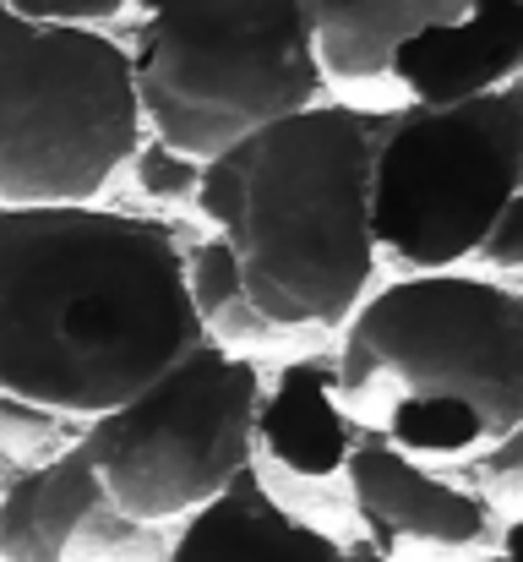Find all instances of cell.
<instances>
[{"mask_svg":"<svg viewBox=\"0 0 523 562\" xmlns=\"http://www.w3.org/2000/svg\"><path fill=\"white\" fill-rule=\"evenodd\" d=\"M196 339L174 224L99 202L0 207V398L88 426Z\"/></svg>","mask_w":523,"mask_h":562,"instance_id":"1","label":"cell"},{"mask_svg":"<svg viewBox=\"0 0 523 562\" xmlns=\"http://www.w3.org/2000/svg\"><path fill=\"white\" fill-rule=\"evenodd\" d=\"M371 148L376 115L328 99L240 137L196 176L207 235L278 339L344 328L371 290Z\"/></svg>","mask_w":523,"mask_h":562,"instance_id":"2","label":"cell"},{"mask_svg":"<svg viewBox=\"0 0 523 562\" xmlns=\"http://www.w3.org/2000/svg\"><path fill=\"white\" fill-rule=\"evenodd\" d=\"M349 426L464 464L523 431V295L480 273H409L365 295L333 361Z\"/></svg>","mask_w":523,"mask_h":562,"instance_id":"3","label":"cell"},{"mask_svg":"<svg viewBox=\"0 0 523 562\" xmlns=\"http://www.w3.org/2000/svg\"><path fill=\"white\" fill-rule=\"evenodd\" d=\"M126 49L143 132L180 159H218L240 137L328 104L311 0H137Z\"/></svg>","mask_w":523,"mask_h":562,"instance_id":"4","label":"cell"},{"mask_svg":"<svg viewBox=\"0 0 523 562\" xmlns=\"http://www.w3.org/2000/svg\"><path fill=\"white\" fill-rule=\"evenodd\" d=\"M143 143L126 44L0 0V207L99 202Z\"/></svg>","mask_w":523,"mask_h":562,"instance_id":"5","label":"cell"},{"mask_svg":"<svg viewBox=\"0 0 523 562\" xmlns=\"http://www.w3.org/2000/svg\"><path fill=\"white\" fill-rule=\"evenodd\" d=\"M523 196V82L425 110L376 115L371 148V246L414 273H453L486 229Z\"/></svg>","mask_w":523,"mask_h":562,"instance_id":"6","label":"cell"},{"mask_svg":"<svg viewBox=\"0 0 523 562\" xmlns=\"http://www.w3.org/2000/svg\"><path fill=\"white\" fill-rule=\"evenodd\" d=\"M257 398V361L196 339L143 393L88 420L77 448L126 519L170 530L251 470Z\"/></svg>","mask_w":523,"mask_h":562,"instance_id":"7","label":"cell"},{"mask_svg":"<svg viewBox=\"0 0 523 562\" xmlns=\"http://www.w3.org/2000/svg\"><path fill=\"white\" fill-rule=\"evenodd\" d=\"M360 541L382 562H447L497 552L508 536L497 514L458 481L425 470L382 437H354L344 459Z\"/></svg>","mask_w":523,"mask_h":562,"instance_id":"8","label":"cell"},{"mask_svg":"<svg viewBox=\"0 0 523 562\" xmlns=\"http://www.w3.org/2000/svg\"><path fill=\"white\" fill-rule=\"evenodd\" d=\"M170 530L126 519L82 448L22 470L0 492V562H164Z\"/></svg>","mask_w":523,"mask_h":562,"instance_id":"9","label":"cell"},{"mask_svg":"<svg viewBox=\"0 0 523 562\" xmlns=\"http://www.w3.org/2000/svg\"><path fill=\"white\" fill-rule=\"evenodd\" d=\"M519 49H523V0H480L475 11L420 33L403 44L387 66V99L393 110L425 104L447 110L480 93H497L519 82Z\"/></svg>","mask_w":523,"mask_h":562,"instance_id":"10","label":"cell"},{"mask_svg":"<svg viewBox=\"0 0 523 562\" xmlns=\"http://www.w3.org/2000/svg\"><path fill=\"white\" fill-rule=\"evenodd\" d=\"M480 0H311L317 71L333 104L387 115V66L420 33L475 11Z\"/></svg>","mask_w":523,"mask_h":562,"instance_id":"11","label":"cell"},{"mask_svg":"<svg viewBox=\"0 0 523 562\" xmlns=\"http://www.w3.org/2000/svg\"><path fill=\"white\" fill-rule=\"evenodd\" d=\"M164 562H344V541L295 519L251 464L207 508L180 519Z\"/></svg>","mask_w":523,"mask_h":562,"instance_id":"12","label":"cell"},{"mask_svg":"<svg viewBox=\"0 0 523 562\" xmlns=\"http://www.w3.org/2000/svg\"><path fill=\"white\" fill-rule=\"evenodd\" d=\"M251 442L268 448V459L300 481H333L344 475V459L354 448V426L339 409V382L333 361L322 356H295L284 361L273 387L257 398Z\"/></svg>","mask_w":523,"mask_h":562,"instance_id":"13","label":"cell"},{"mask_svg":"<svg viewBox=\"0 0 523 562\" xmlns=\"http://www.w3.org/2000/svg\"><path fill=\"white\" fill-rule=\"evenodd\" d=\"M185 301H191V317H196L202 339L218 345V350H229V356H246L251 361V350L278 345V334L246 301V284H240L224 240H213V235L185 240Z\"/></svg>","mask_w":523,"mask_h":562,"instance_id":"14","label":"cell"},{"mask_svg":"<svg viewBox=\"0 0 523 562\" xmlns=\"http://www.w3.org/2000/svg\"><path fill=\"white\" fill-rule=\"evenodd\" d=\"M458 486H464L469 497H480V503L497 514L502 530H513L519 497H523V431L502 437L497 448H486V453H475V459H464V481H458Z\"/></svg>","mask_w":523,"mask_h":562,"instance_id":"15","label":"cell"},{"mask_svg":"<svg viewBox=\"0 0 523 562\" xmlns=\"http://www.w3.org/2000/svg\"><path fill=\"white\" fill-rule=\"evenodd\" d=\"M77 442H82L77 420H60V415H44V409L0 398V453L5 459H22L33 470V464H49L55 453H66Z\"/></svg>","mask_w":523,"mask_h":562,"instance_id":"16","label":"cell"},{"mask_svg":"<svg viewBox=\"0 0 523 562\" xmlns=\"http://www.w3.org/2000/svg\"><path fill=\"white\" fill-rule=\"evenodd\" d=\"M126 170L137 176V187L148 191V196H159V202H191V196H196V176H202L196 159L170 154V148L154 143L148 132H143V143H137V154H132Z\"/></svg>","mask_w":523,"mask_h":562,"instance_id":"17","label":"cell"},{"mask_svg":"<svg viewBox=\"0 0 523 562\" xmlns=\"http://www.w3.org/2000/svg\"><path fill=\"white\" fill-rule=\"evenodd\" d=\"M16 16L27 22H71V27H99V22H115L126 16L137 0H5Z\"/></svg>","mask_w":523,"mask_h":562,"instance_id":"18","label":"cell"},{"mask_svg":"<svg viewBox=\"0 0 523 562\" xmlns=\"http://www.w3.org/2000/svg\"><path fill=\"white\" fill-rule=\"evenodd\" d=\"M491 273H502V284H508V273H519L523 268V196L513 207H502V218L486 229V240H480V251H475Z\"/></svg>","mask_w":523,"mask_h":562,"instance_id":"19","label":"cell"},{"mask_svg":"<svg viewBox=\"0 0 523 562\" xmlns=\"http://www.w3.org/2000/svg\"><path fill=\"white\" fill-rule=\"evenodd\" d=\"M344 562H382V558H376L365 541H349V547H344Z\"/></svg>","mask_w":523,"mask_h":562,"instance_id":"20","label":"cell"},{"mask_svg":"<svg viewBox=\"0 0 523 562\" xmlns=\"http://www.w3.org/2000/svg\"><path fill=\"white\" fill-rule=\"evenodd\" d=\"M469 562H513V552H508V541H502L497 552H480V558H469Z\"/></svg>","mask_w":523,"mask_h":562,"instance_id":"21","label":"cell"}]
</instances>
